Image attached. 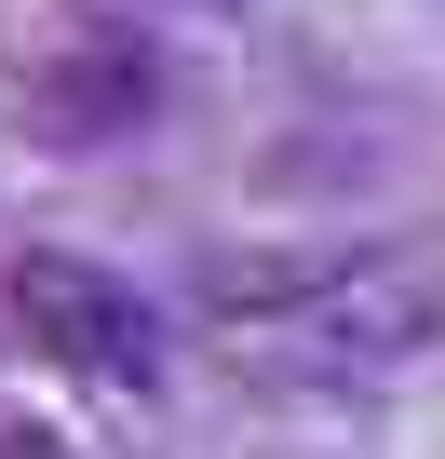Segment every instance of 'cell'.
<instances>
[{
  "instance_id": "2",
  "label": "cell",
  "mask_w": 445,
  "mask_h": 459,
  "mask_svg": "<svg viewBox=\"0 0 445 459\" xmlns=\"http://www.w3.org/2000/svg\"><path fill=\"white\" fill-rule=\"evenodd\" d=\"M0 311L28 325V365H55V378H81V392H162V311L122 284V271H95V257H68V244H28L14 271H0Z\"/></svg>"
},
{
  "instance_id": "1",
  "label": "cell",
  "mask_w": 445,
  "mask_h": 459,
  "mask_svg": "<svg viewBox=\"0 0 445 459\" xmlns=\"http://www.w3.org/2000/svg\"><path fill=\"white\" fill-rule=\"evenodd\" d=\"M445 338V271L432 257H244L202 284V351L270 392H378Z\"/></svg>"
},
{
  "instance_id": "3",
  "label": "cell",
  "mask_w": 445,
  "mask_h": 459,
  "mask_svg": "<svg viewBox=\"0 0 445 459\" xmlns=\"http://www.w3.org/2000/svg\"><path fill=\"white\" fill-rule=\"evenodd\" d=\"M0 459H81V432L41 419V405H0Z\"/></svg>"
}]
</instances>
